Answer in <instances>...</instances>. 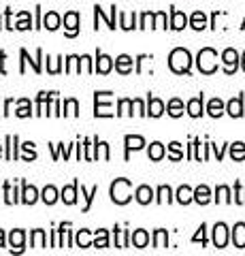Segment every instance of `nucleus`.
Returning <instances> with one entry per match:
<instances>
[{"instance_id": "f257e3e1", "label": "nucleus", "mask_w": 245, "mask_h": 256, "mask_svg": "<svg viewBox=\"0 0 245 256\" xmlns=\"http://www.w3.org/2000/svg\"><path fill=\"white\" fill-rule=\"evenodd\" d=\"M169 66H171L173 73H177V75L190 73V66H192V56H190V52L184 50V47H177V50H173L171 56H169Z\"/></svg>"}, {"instance_id": "f03ea898", "label": "nucleus", "mask_w": 245, "mask_h": 256, "mask_svg": "<svg viewBox=\"0 0 245 256\" xmlns=\"http://www.w3.org/2000/svg\"><path fill=\"white\" fill-rule=\"evenodd\" d=\"M196 66H199L201 73L205 75H213L218 70V52L211 50V47H205L196 56Z\"/></svg>"}, {"instance_id": "7ed1b4c3", "label": "nucleus", "mask_w": 245, "mask_h": 256, "mask_svg": "<svg viewBox=\"0 0 245 256\" xmlns=\"http://www.w3.org/2000/svg\"><path fill=\"white\" fill-rule=\"evenodd\" d=\"M132 198V184L130 180L120 178L111 184V201L117 205H126Z\"/></svg>"}, {"instance_id": "20e7f679", "label": "nucleus", "mask_w": 245, "mask_h": 256, "mask_svg": "<svg viewBox=\"0 0 245 256\" xmlns=\"http://www.w3.org/2000/svg\"><path fill=\"white\" fill-rule=\"evenodd\" d=\"M107 92H96L94 94V116L96 118H111L113 111H111V105L109 102H102L105 100Z\"/></svg>"}, {"instance_id": "39448f33", "label": "nucleus", "mask_w": 245, "mask_h": 256, "mask_svg": "<svg viewBox=\"0 0 245 256\" xmlns=\"http://www.w3.org/2000/svg\"><path fill=\"white\" fill-rule=\"evenodd\" d=\"M222 62H224V73H226V75H233L235 70L239 68V54H237V50H233V47L224 50Z\"/></svg>"}, {"instance_id": "423d86ee", "label": "nucleus", "mask_w": 245, "mask_h": 256, "mask_svg": "<svg viewBox=\"0 0 245 256\" xmlns=\"http://www.w3.org/2000/svg\"><path fill=\"white\" fill-rule=\"evenodd\" d=\"M228 244V226L224 222H218L213 226V246L216 248H226Z\"/></svg>"}, {"instance_id": "0eeeda50", "label": "nucleus", "mask_w": 245, "mask_h": 256, "mask_svg": "<svg viewBox=\"0 0 245 256\" xmlns=\"http://www.w3.org/2000/svg\"><path fill=\"white\" fill-rule=\"evenodd\" d=\"M56 96V92H41L36 98V116H51L49 114V105L51 98Z\"/></svg>"}, {"instance_id": "6e6552de", "label": "nucleus", "mask_w": 245, "mask_h": 256, "mask_svg": "<svg viewBox=\"0 0 245 256\" xmlns=\"http://www.w3.org/2000/svg\"><path fill=\"white\" fill-rule=\"evenodd\" d=\"M19 56H21V68H19V73H26V62L32 64L34 73H41V62H38V60L43 58V50H36V60H30V56H28L26 50H21Z\"/></svg>"}, {"instance_id": "1a4fd4ad", "label": "nucleus", "mask_w": 245, "mask_h": 256, "mask_svg": "<svg viewBox=\"0 0 245 256\" xmlns=\"http://www.w3.org/2000/svg\"><path fill=\"white\" fill-rule=\"evenodd\" d=\"M111 68H113V58H109V56L98 52L96 54V66H94V70L100 73V75H107V73H111Z\"/></svg>"}, {"instance_id": "9d476101", "label": "nucleus", "mask_w": 245, "mask_h": 256, "mask_svg": "<svg viewBox=\"0 0 245 256\" xmlns=\"http://www.w3.org/2000/svg\"><path fill=\"white\" fill-rule=\"evenodd\" d=\"M64 26H66V36H77L79 32V13L68 11L64 15Z\"/></svg>"}, {"instance_id": "9b49d317", "label": "nucleus", "mask_w": 245, "mask_h": 256, "mask_svg": "<svg viewBox=\"0 0 245 256\" xmlns=\"http://www.w3.org/2000/svg\"><path fill=\"white\" fill-rule=\"evenodd\" d=\"M124 143H126V160H128V156H130L132 150H141V148L145 146V139L139 137V134H126Z\"/></svg>"}, {"instance_id": "f8f14e48", "label": "nucleus", "mask_w": 245, "mask_h": 256, "mask_svg": "<svg viewBox=\"0 0 245 256\" xmlns=\"http://www.w3.org/2000/svg\"><path fill=\"white\" fill-rule=\"evenodd\" d=\"M23 239H26V233L21 228L11 230L9 235V244H11V252H21L23 250Z\"/></svg>"}, {"instance_id": "ddd939ff", "label": "nucleus", "mask_w": 245, "mask_h": 256, "mask_svg": "<svg viewBox=\"0 0 245 256\" xmlns=\"http://www.w3.org/2000/svg\"><path fill=\"white\" fill-rule=\"evenodd\" d=\"M162 114H164V102L160 98H156V96H149L147 98V116L160 118Z\"/></svg>"}, {"instance_id": "4468645a", "label": "nucleus", "mask_w": 245, "mask_h": 256, "mask_svg": "<svg viewBox=\"0 0 245 256\" xmlns=\"http://www.w3.org/2000/svg\"><path fill=\"white\" fill-rule=\"evenodd\" d=\"M226 111H228V116H233V118H241L243 116V96H235V98L228 100V105H226Z\"/></svg>"}, {"instance_id": "2eb2a0df", "label": "nucleus", "mask_w": 245, "mask_h": 256, "mask_svg": "<svg viewBox=\"0 0 245 256\" xmlns=\"http://www.w3.org/2000/svg\"><path fill=\"white\" fill-rule=\"evenodd\" d=\"M188 26L186 13H181L179 9H171V28L173 30H184Z\"/></svg>"}, {"instance_id": "dca6fc26", "label": "nucleus", "mask_w": 245, "mask_h": 256, "mask_svg": "<svg viewBox=\"0 0 245 256\" xmlns=\"http://www.w3.org/2000/svg\"><path fill=\"white\" fill-rule=\"evenodd\" d=\"M23 190H21V203H26V205H34L36 203V198H38V190L34 186H28L26 182L21 184Z\"/></svg>"}, {"instance_id": "f3484780", "label": "nucleus", "mask_w": 245, "mask_h": 256, "mask_svg": "<svg viewBox=\"0 0 245 256\" xmlns=\"http://www.w3.org/2000/svg\"><path fill=\"white\" fill-rule=\"evenodd\" d=\"M233 244L235 248H245V224L243 222H237L235 228H233Z\"/></svg>"}, {"instance_id": "a211bd4d", "label": "nucleus", "mask_w": 245, "mask_h": 256, "mask_svg": "<svg viewBox=\"0 0 245 256\" xmlns=\"http://www.w3.org/2000/svg\"><path fill=\"white\" fill-rule=\"evenodd\" d=\"M115 68H117V73L128 75L132 70V58H130V56H126V54L117 56V58H115Z\"/></svg>"}, {"instance_id": "6ab92c4d", "label": "nucleus", "mask_w": 245, "mask_h": 256, "mask_svg": "<svg viewBox=\"0 0 245 256\" xmlns=\"http://www.w3.org/2000/svg\"><path fill=\"white\" fill-rule=\"evenodd\" d=\"M77 190H79V182H73L70 186H64V190H62V201H64L66 205H75Z\"/></svg>"}, {"instance_id": "aec40b11", "label": "nucleus", "mask_w": 245, "mask_h": 256, "mask_svg": "<svg viewBox=\"0 0 245 256\" xmlns=\"http://www.w3.org/2000/svg\"><path fill=\"white\" fill-rule=\"evenodd\" d=\"M134 196H137V201L141 205H149L154 201V190L149 188V186H139L137 192H134Z\"/></svg>"}, {"instance_id": "412c9836", "label": "nucleus", "mask_w": 245, "mask_h": 256, "mask_svg": "<svg viewBox=\"0 0 245 256\" xmlns=\"http://www.w3.org/2000/svg\"><path fill=\"white\" fill-rule=\"evenodd\" d=\"M194 201L199 203V205H207L211 201V190H209V186L201 184V186L194 190Z\"/></svg>"}, {"instance_id": "4be33fe9", "label": "nucleus", "mask_w": 245, "mask_h": 256, "mask_svg": "<svg viewBox=\"0 0 245 256\" xmlns=\"http://www.w3.org/2000/svg\"><path fill=\"white\" fill-rule=\"evenodd\" d=\"M224 109H226V105L222 102V98H211L209 105H207V114L211 118H220V116L224 114Z\"/></svg>"}, {"instance_id": "5701e85b", "label": "nucleus", "mask_w": 245, "mask_h": 256, "mask_svg": "<svg viewBox=\"0 0 245 256\" xmlns=\"http://www.w3.org/2000/svg\"><path fill=\"white\" fill-rule=\"evenodd\" d=\"M130 242L134 248H145L149 244V235H147V230L143 228H139V230H134V233L130 235Z\"/></svg>"}, {"instance_id": "b1692460", "label": "nucleus", "mask_w": 245, "mask_h": 256, "mask_svg": "<svg viewBox=\"0 0 245 256\" xmlns=\"http://www.w3.org/2000/svg\"><path fill=\"white\" fill-rule=\"evenodd\" d=\"M190 26H192L194 30H205L207 28V15H205L203 11H194L192 18H190Z\"/></svg>"}, {"instance_id": "393cba45", "label": "nucleus", "mask_w": 245, "mask_h": 256, "mask_svg": "<svg viewBox=\"0 0 245 256\" xmlns=\"http://www.w3.org/2000/svg\"><path fill=\"white\" fill-rule=\"evenodd\" d=\"M188 114L192 118H201L203 116V94L196 96V98L188 100Z\"/></svg>"}, {"instance_id": "a878e982", "label": "nucleus", "mask_w": 245, "mask_h": 256, "mask_svg": "<svg viewBox=\"0 0 245 256\" xmlns=\"http://www.w3.org/2000/svg\"><path fill=\"white\" fill-rule=\"evenodd\" d=\"M17 134L6 137V160H17Z\"/></svg>"}, {"instance_id": "bb28decb", "label": "nucleus", "mask_w": 245, "mask_h": 256, "mask_svg": "<svg viewBox=\"0 0 245 256\" xmlns=\"http://www.w3.org/2000/svg\"><path fill=\"white\" fill-rule=\"evenodd\" d=\"M43 28H47V30H58L60 28V15L56 11H49L43 18Z\"/></svg>"}, {"instance_id": "cd10ccee", "label": "nucleus", "mask_w": 245, "mask_h": 256, "mask_svg": "<svg viewBox=\"0 0 245 256\" xmlns=\"http://www.w3.org/2000/svg\"><path fill=\"white\" fill-rule=\"evenodd\" d=\"M177 201H179L181 205L192 203V201H194V190L190 188V186H179V190H177Z\"/></svg>"}, {"instance_id": "c85d7f7f", "label": "nucleus", "mask_w": 245, "mask_h": 256, "mask_svg": "<svg viewBox=\"0 0 245 256\" xmlns=\"http://www.w3.org/2000/svg\"><path fill=\"white\" fill-rule=\"evenodd\" d=\"M164 154H167V152H164V146H162L160 141H154L152 146H149V160L158 162V160H162V158H164Z\"/></svg>"}, {"instance_id": "c756f323", "label": "nucleus", "mask_w": 245, "mask_h": 256, "mask_svg": "<svg viewBox=\"0 0 245 256\" xmlns=\"http://www.w3.org/2000/svg\"><path fill=\"white\" fill-rule=\"evenodd\" d=\"M167 111H169V116H171V118L184 116V102H181L179 98H171V100H169V105H167Z\"/></svg>"}, {"instance_id": "7c9ffc66", "label": "nucleus", "mask_w": 245, "mask_h": 256, "mask_svg": "<svg viewBox=\"0 0 245 256\" xmlns=\"http://www.w3.org/2000/svg\"><path fill=\"white\" fill-rule=\"evenodd\" d=\"M94 15H98V18H102V20L107 22V26H109V28H111V30H115V4L111 6V15H109V18H107V15H105V11H102L98 4L94 6Z\"/></svg>"}, {"instance_id": "2f4dec72", "label": "nucleus", "mask_w": 245, "mask_h": 256, "mask_svg": "<svg viewBox=\"0 0 245 256\" xmlns=\"http://www.w3.org/2000/svg\"><path fill=\"white\" fill-rule=\"evenodd\" d=\"M231 158L237 160V162H241V160H245V143L243 141H237L231 146Z\"/></svg>"}, {"instance_id": "473e14b6", "label": "nucleus", "mask_w": 245, "mask_h": 256, "mask_svg": "<svg viewBox=\"0 0 245 256\" xmlns=\"http://www.w3.org/2000/svg\"><path fill=\"white\" fill-rule=\"evenodd\" d=\"M30 246H32V248H45V246H47L45 230H41V228L32 230V235H30Z\"/></svg>"}, {"instance_id": "72a5a7b5", "label": "nucleus", "mask_w": 245, "mask_h": 256, "mask_svg": "<svg viewBox=\"0 0 245 256\" xmlns=\"http://www.w3.org/2000/svg\"><path fill=\"white\" fill-rule=\"evenodd\" d=\"M167 246H169V233L164 228H158L154 233V248L160 250V248H167Z\"/></svg>"}, {"instance_id": "f704fd0d", "label": "nucleus", "mask_w": 245, "mask_h": 256, "mask_svg": "<svg viewBox=\"0 0 245 256\" xmlns=\"http://www.w3.org/2000/svg\"><path fill=\"white\" fill-rule=\"evenodd\" d=\"M41 198L45 201V205H53V203L58 201V190L53 188V186H45V190H43Z\"/></svg>"}, {"instance_id": "c9c22d12", "label": "nucleus", "mask_w": 245, "mask_h": 256, "mask_svg": "<svg viewBox=\"0 0 245 256\" xmlns=\"http://www.w3.org/2000/svg\"><path fill=\"white\" fill-rule=\"evenodd\" d=\"M94 248H109V233L105 228L96 230V237H94Z\"/></svg>"}, {"instance_id": "e433bc0d", "label": "nucleus", "mask_w": 245, "mask_h": 256, "mask_svg": "<svg viewBox=\"0 0 245 256\" xmlns=\"http://www.w3.org/2000/svg\"><path fill=\"white\" fill-rule=\"evenodd\" d=\"M75 242H77L79 248H90V246H94V244L90 242V230H88V228H81V230H79L77 237H75Z\"/></svg>"}, {"instance_id": "4c0bfd02", "label": "nucleus", "mask_w": 245, "mask_h": 256, "mask_svg": "<svg viewBox=\"0 0 245 256\" xmlns=\"http://www.w3.org/2000/svg\"><path fill=\"white\" fill-rule=\"evenodd\" d=\"M15 114H17V118H30V116H32V105H30V100L28 98H21L19 100V107H17Z\"/></svg>"}, {"instance_id": "58836bf2", "label": "nucleus", "mask_w": 245, "mask_h": 256, "mask_svg": "<svg viewBox=\"0 0 245 256\" xmlns=\"http://www.w3.org/2000/svg\"><path fill=\"white\" fill-rule=\"evenodd\" d=\"M216 201L218 203H233L228 186H218V190H216Z\"/></svg>"}, {"instance_id": "ea45409f", "label": "nucleus", "mask_w": 245, "mask_h": 256, "mask_svg": "<svg viewBox=\"0 0 245 256\" xmlns=\"http://www.w3.org/2000/svg\"><path fill=\"white\" fill-rule=\"evenodd\" d=\"M98 194V186H94L90 192H85V188L81 186V196L85 198V207H83V212H90V207H92V201H94V196Z\"/></svg>"}, {"instance_id": "a19ab883", "label": "nucleus", "mask_w": 245, "mask_h": 256, "mask_svg": "<svg viewBox=\"0 0 245 256\" xmlns=\"http://www.w3.org/2000/svg\"><path fill=\"white\" fill-rule=\"evenodd\" d=\"M158 203H171L173 201V192H171V188L169 186H160L158 188V198H156Z\"/></svg>"}, {"instance_id": "79ce46f5", "label": "nucleus", "mask_w": 245, "mask_h": 256, "mask_svg": "<svg viewBox=\"0 0 245 256\" xmlns=\"http://www.w3.org/2000/svg\"><path fill=\"white\" fill-rule=\"evenodd\" d=\"M64 116H73V118L79 116V102L75 98H66L64 100Z\"/></svg>"}, {"instance_id": "37998d69", "label": "nucleus", "mask_w": 245, "mask_h": 256, "mask_svg": "<svg viewBox=\"0 0 245 256\" xmlns=\"http://www.w3.org/2000/svg\"><path fill=\"white\" fill-rule=\"evenodd\" d=\"M169 158H171V160H175V162L184 158V152H181V143H177V141H173V143H171V146H169Z\"/></svg>"}, {"instance_id": "c03bdc74", "label": "nucleus", "mask_w": 245, "mask_h": 256, "mask_svg": "<svg viewBox=\"0 0 245 256\" xmlns=\"http://www.w3.org/2000/svg\"><path fill=\"white\" fill-rule=\"evenodd\" d=\"M120 26L124 30H132V28H137L134 26V13H120Z\"/></svg>"}, {"instance_id": "a18cd8bd", "label": "nucleus", "mask_w": 245, "mask_h": 256, "mask_svg": "<svg viewBox=\"0 0 245 256\" xmlns=\"http://www.w3.org/2000/svg\"><path fill=\"white\" fill-rule=\"evenodd\" d=\"M30 24H32V20H30V13L21 11L19 13V22L15 24V28H17V30H30Z\"/></svg>"}, {"instance_id": "49530a36", "label": "nucleus", "mask_w": 245, "mask_h": 256, "mask_svg": "<svg viewBox=\"0 0 245 256\" xmlns=\"http://www.w3.org/2000/svg\"><path fill=\"white\" fill-rule=\"evenodd\" d=\"M134 105H132V100L130 98H122L120 100V105H117V109H120V111H117V116H132V109Z\"/></svg>"}, {"instance_id": "de8ad7c7", "label": "nucleus", "mask_w": 245, "mask_h": 256, "mask_svg": "<svg viewBox=\"0 0 245 256\" xmlns=\"http://www.w3.org/2000/svg\"><path fill=\"white\" fill-rule=\"evenodd\" d=\"M17 201H19V198L15 196V188H11L9 182H4V203L13 205V203H17Z\"/></svg>"}, {"instance_id": "09e8293b", "label": "nucleus", "mask_w": 245, "mask_h": 256, "mask_svg": "<svg viewBox=\"0 0 245 256\" xmlns=\"http://www.w3.org/2000/svg\"><path fill=\"white\" fill-rule=\"evenodd\" d=\"M21 150L26 152V156H23V160H26V162H30V160L36 158V152H34V143H32V141H26V143L21 146Z\"/></svg>"}, {"instance_id": "8fccbe9b", "label": "nucleus", "mask_w": 245, "mask_h": 256, "mask_svg": "<svg viewBox=\"0 0 245 256\" xmlns=\"http://www.w3.org/2000/svg\"><path fill=\"white\" fill-rule=\"evenodd\" d=\"M70 148H73V146L64 148V143H58V148H56V146H51V150H53V160H58L60 156L68 158V152H70Z\"/></svg>"}, {"instance_id": "3c124183", "label": "nucleus", "mask_w": 245, "mask_h": 256, "mask_svg": "<svg viewBox=\"0 0 245 256\" xmlns=\"http://www.w3.org/2000/svg\"><path fill=\"white\" fill-rule=\"evenodd\" d=\"M235 203H239V205H245V188L241 186L239 182L235 184Z\"/></svg>"}, {"instance_id": "603ef678", "label": "nucleus", "mask_w": 245, "mask_h": 256, "mask_svg": "<svg viewBox=\"0 0 245 256\" xmlns=\"http://www.w3.org/2000/svg\"><path fill=\"white\" fill-rule=\"evenodd\" d=\"M154 15L156 13H143V15H141L139 28H154Z\"/></svg>"}, {"instance_id": "864d4df0", "label": "nucleus", "mask_w": 245, "mask_h": 256, "mask_svg": "<svg viewBox=\"0 0 245 256\" xmlns=\"http://www.w3.org/2000/svg\"><path fill=\"white\" fill-rule=\"evenodd\" d=\"M205 230H207V226H205V224H201V228H199V233H196L194 237H192V242L194 244H203V246H207V233H205Z\"/></svg>"}, {"instance_id": "5fc2aeb1", "label": "nucleus", "mask_w": 245, "mask_h": 256, "mask_svg": "<svg viewBox=\"0 0 245 256\" xmlns=\"http://www.w3.org/2000/svg\"><path fill=\"white\" fill-rule=\"evenodd\" d=\"M154 28H167V13L164 11L154 15Z\"/></svg>"}, {"instance_id": "6e6d98bb", "label": "nucleus", "mask_w": 245, "mask_h": 256, "mask_svg": "<svg viewBox=\"0 0 245 256\" xmlns=\"http://www.w3.org/2000/svg\"><path fill=\"white\" fill-rule=\"evenodd\" d=\"M132 105H134V109H137V114H139V116H147V111H145V105H143V100L134 98V100H132Z\"/></svg>"}, {"instance_id": "4d7b16f0", "label": "nucleus", "mask_w": 245, "mask_h": 256, "mask_svg": "<svg viewBox=\"0 0 245 256\" xmlns=\"http://www.w3.org/2000/svg\"><path fill=\"white\" fill-rule=\"evenodd\" d=\"M60 60H62V58H56V62H51V60H49V62H51V64H49V73H51V75L60 73Z\"/></svg>"}, {"instance_id": "13d9d810", "label": "nucleus", "mask_w": 245, "mask_h": 256, "mask_svg": "<svg viewBox=\"0 0 245 256\" xmlns=\"http://www.w3.org/2000/svg\"><path fill=\"white\" fill-rule=\"evenodd\" d=\"M211 148H213V152H216L218 160H222V158H224V148H218V146H211Z\"/></svg>"}, {"instance_id": "bf43d9fd", "label": "nucleus", "mask_w": 245, "mask_h": 256, "mask_svg": "<svg viewBox=\"0 0 245 256\" xmlns=\"http://www.w3.org/2000/svg\"><path fill=\"white\" fill-rule=\"evenodd\" d=\"M4 58H6V54L4 52H0V73H6V70H4Z\"/></svg>"}, {"instance_id": "052dcab7", "label": "nucleus", "mask_w": 245, "mask_h": 256, "mask_svg": "<svg viewBox=\"0 0 245 256\" xmlns=\"http://www.w3.org/2000/svg\"><path fill=\"white\" fill-rule=\"evenodd\" d=\"M102 158H105V160H109V146H107L105 141H102Z\"/></svg>"}, {"instance_id": "680f3d73", "label": "nucleus", "mask_w": 245, "mask_h": 256, "mask_svg": "<svg viewBox=\"0 0 245 256\" xmlns=\"http://www.w3.org/2000/svg\"><path fill=\"white\" fill-rule=\"evenodd\" d=\"M11 107H13V100L9 98V100H6V102H4V116H9V111H11Z\"/></svg>"}, {"instance_id": "e2e57ef3", "label": "nucleus", "mask_w": 245, "mask_h": 256, "mask_svg": "<svg viewBox=\"0 0 245 256\" xmlns=\"http://www.w3.org/2000/svg\"><path fill=\"white\" fill-rule=\"evenodd\" d=\"M0 248H4V230H0Z\"/></svg>"}, {"instance_id": "0e129e2a", "label": "nucleus", "mask_w": 245, "mask_h": 256, "mask_svg": "<svg viewBox=\"0 0 245 256\" xmlns=\"http://www.w3.org/2000/svg\"><path fill=\"white\" fill-rule=\"evenodd\" d=\"M241 66H243V70H245V52H243V58H241Z\"/></svg>"}, {"instance_id": "69168bd1", "label": "nucleus", "mask_w": 245, "mask_h": 256, "mask_svg": "<svg viewBox=\"0 0 245 256\" xmlns=\"http://www.w3.org/2000/svg\"><path fill=\"white\" fill-rule=\"evenodd\" d=\"M0 156H2V146H0Z\"/></svg>"}, {"instance_id": "338daca9", "label": "nucleus", "mask_w": 245, "mask_h": 256, "mask_svg": "<svg viewBox=\"0 0 245 256\" xmlns=\"http://www.w3.org/2000/svg\"><path fill=\"white\" fill-rule=\"evenodd\" d=\"M241 28H245V20H243V26H241Z\"/></svg>"}, {"instance_id": "774afa93", "label": "nucleus", "mask_w": 245, "mask_h": 256, "mask_svg": "<svg viewBox=\"0 0 245 256\" xmlns=\"http://www.w3.org/2000/svg\"><path fill=\"white\" fill-rule=\"evenodd\" d=\"M0 28H2V24H0Z\"/></svg>"}]
</instances>
